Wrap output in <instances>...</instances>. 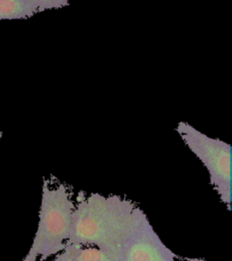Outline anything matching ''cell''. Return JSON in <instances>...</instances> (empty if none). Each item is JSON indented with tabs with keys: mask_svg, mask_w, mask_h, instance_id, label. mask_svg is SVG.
I'll list each match as a JSON object with an SVG mask.
<instances>
[{
	"mask_svg": "<svg viewBox=\"0 0 232 261\" xmlns=\"http://www.w3.org/2000/svg\"><path fill=\"white\" fill-rule=\"evenodd\" d=\"M2 135H3V134H2V132H0V139H1V137H2Z\"/></svg>",
	"mask_w": 232,
	"mask_h": 261,
	"instance_id": "cell-7",
	"label": "cell"
},
{
	"mask_svg": "<svg viewBox=\"0 0 232 261\" xmlns=\"http://www.w3.org/2000/svg\"><path fill=\"white\" fill-rule=\"evenodd\" d=\"M135 206L120 196L80 192L74 203L66 245L95 247L113 258Z\"/></svg>",
	"mask_w": 232,
	"mask_h": 261,
	"instance_id": "cell-1",
	"label": "cell"
},
{
	"mask_svg": "<svg viewBox=\"0 0 232 261\" xmlns=\"http://www.w3.org/2000/svg\"><path fill=\"white\" fill-rule=\"evenodd\" d=\"M53 261H114L101 249L91 246L66 245Z\"/></svg>",
	"mask_w": 232,
	"mask_h": 261,
	"instance_id": "cell-5",
	"label": "cell"
},
{
	"mask_svg": "<svg viewBox=\"0 0 232 261\" xmlns=\"http://www.w3.org/2000/svg\"><path fill=\"white\" fill-rule=\"evenodd\" d=\"M74 202L65 184L43 185L39 221L33 243L22 261H45L61 252L69 237Z\"/></svg>",
	"mask_w": 232,
	"mask_h": 261,
	"instance_id": "cell-2",
	"label": "cell"
},
{
	"mask_svg": "<svg viewBox=\"0 0 232 261\" xmlns=\"http://www.w3.org/2000/svg\"><path fill=\"white\" fill-rule=\"evenodd\" d=\"M176 255L155 232L136 205L113 255L114 261H176Z\"/></svg>",
	"mask_w": 232,
	"mask_h": 261,
	"instance_id": "cell-4",
	"label": "cell"
},
{
	"mask_svg": "<svg viewBox=\"0 0 232 261\" xmlns=\"http://www.w3.org/2000/svg\"><path fill=\"white\" fill-rule=\"evenodd\" d=\"M29 0H0V20L21 19L33 11Z\"/></svg>",
	"mask_w": 232,
	"mask_h": 261,
	"instance_id": "cell-6",
	"label": "cell"
},
{
	"mask_svg": "<svg viewBox=\"0 0 232 261\" xmlns=\"http://www.w3.org/2000/svg\"><path fill=\"white\" fill-rule=\"evenodd\" d=\"M179 136L189 149L207 169L214 190L222 202H231V146L230 144L203 135L187 122L176 127Z\"/></svg>",
	"mask_w": 232,
	"mask_h": 261,
	"instance_id": "cell-3",
	"label": "cell"
},
{
	"mask_svg": "<svg viewBox=\"0 0 232 261\" xmlns=\"http://www.w3.org/2000/svg\"><path fill=\"white\" fill-rule=\"evenodd\" d=\"M52 261H53V260H52Z\"/></svg>",
	"mask_w": 232,
	"mask_h": 261,
	"instance_id": "cell-8",
	"label": "cell"
}]
</instances>
